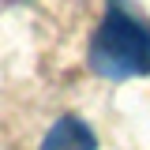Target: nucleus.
Wrapping results in <instances>:
<instances>
[{"label":"nucleus","instance_id":"nucleus-1","mask_svg":"<svg viewBox=\"0 0 150 150\" xmlns=\"http://www.w3.org/2000/svg\"><path fill=\"white\" fill-rule=\"evenodd\" d=\"M90 68L105 79H139L150 75V30L135 15H128L124 8L112 4L101 26L90 38Z\"/></svg>","mask_w":150,"mask_h":150},{"label":"nucleus","instance_id":"nucleus-2","mask_svg":"<svg viewBox=\"0 0 150 150\" xmlns=\"http://www.w3.org/2000/svg\"><path fill=\"white\" fill-rule=\"evenodd\" d=\"M41 150H98V139H94V131L79 116H60L49 128Z\"/></svg>","mask_w":150,"mask_h":150}]
</instances>
